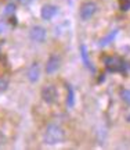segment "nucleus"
<instances>
[{
  "label": "nucleus",
  "instance_id": "7",
  "mask_svg": "<svg viewBox=\"0 0 130 150\" xmlns=\"http://www.w3.org/2000/svg\"><path fill=\"white\" fill-rule=\"evenodd\" d=\"M57 13H58V7H57V6H54V4H44L43 7H42V10H40V16H42L43 20L49 21V20H51Z\"/></svg>",
  "mask_w": 130,
  "mask_h": 150
},
{
  "label": "nucleus",
  "instance_id": "1",
  "mask_svg": "<svg viewBox=\"0 0 130 150\" xmlns=\"http://www.w3.org/2000/svg\"><path fill=\"white\" fill-rule=\"evenodd\" d=\"M65 139V131L61 128L60 125L57 124H49L46 127V131L43 134V142L46 145L50 146H55L64 142Z\"/></svg>",
  "mask_w": 130,
  "mask_h": 150
},
{
  "label": "nucleus",
  "instance_id": "13",
  "mask_svg": "<svg viewBox=\"0 0 130 150\" xmlns=\"http://www.w3.org/2000/svg\"><path fill=\"white\" fill-rule=\"evenodd\" d=\"M120 99L130 106V89H122L120 91Z\"/></svg>",
  "mask_w": 130,
  "mask_h": 150
},
{
  "label": "nucleus",
  "instance_id": "5",
  "mask_svg": "<svg viewBox=\"0 0 130 150\" xmlns=\"http://www.w3.org/2000/svg\"><path fill=\"white\" fill-rule=\"evenodd\" d=\"M46 36H47V32L42 25H33L29 31V38L35 43H43L46 40Z\"/></svg>",
  "mask_w": 130,
  "mask_h": 150
},
{
  "label": "nucleus",
  "instance_id": "11",
  "mask_svg": "<svg viewBox=\"0 0 130 150\" xmlns=\"http://www.w3.org/2000/svg\"><path fill=\"white\" fill-rule=\"evenodd\" d=\"M66 106L68 107H73L75 106V92L72 86H68V97H66Z\"/></svg>",
  "mask_w": 130,
  "mask_h": 150
},
{
  "label": "nucleus",
  "instance_id": "3",
  "mask_svg": "<svg viewBox=\"0 0 130 150\" xmlns=\"http://www.w3.org/2000/svg\"><path fill=\"white\" fill-rule=\"evenodd\" d=\"M96 13H97V4L94 1H86V3H83L80 6L79 16H80L82 21H89L94 17Z\"/></svg>",
  "mask_w": 130,
  "mask_h": 150
},
{
  "label": "nucleus",
  "instance_id": "9",
  "mask_svg": "<svg viewBox=\"0 0 130 150\" xmlns=\"http://www.w3.org/2000/svg\"><path fill=\"white\" fill-rule=\"evenodd\" d=\"M80 59H82V63L83 65L86 67L87 70H90L94 72V67L92 65V61H90V57H89V52H87V47L86 45H80Z\"/></svg>",
  "mask_w": 130,
  "mask_h": 150
},
{
  "label": "nucleus",
  "instance_id": "4",
  "mask_svg": "<svg viewBox=\"0 0 130 150\" xmlns=\"http://www.w3.org/2000/svg\"><path fill=\"white\" fill-rule=\"evenodd\" d=\"M105 64L111 72H123L126 70V63L119 57H107Z\"/></svg>",
  "mask_w": 130,
  "mask_h": 150
},
{
  "label": "nucleus",
  "instance_id": "12",
  "mask_svg": "<svg viewBox=\"0 0 130 150\" xmlns=\"http://www.w3.org/2000/svg\"><path fill=\"white\" fill-rule=\"evenodd\" d=\"M15 10H17V6L14 4V3H8V4L4 8V16L6 17H13L14 14H15Z\"/></svg>",
  "mask_w": 130,
  "mask_h": 150
},
{
  "label": "nucleus",
  "instance_id": "8",
  "mask_svg": "<svg viewBox=\"0 0 130 150\" xmlns=\"http://www.w3.org/2000/svg\"><path fill=\"white\" fill-rule=\"evenodd\" d=\"M28 79H29V82H38L39 78H40V65H39V63H32L31 64V67L28 68Z\"/></svg>",
  "mask_w": 130,
  "mask_h": 150
},
{
  "label": "nucleus",
  "instance_id": "15",
  "mask_svg": "<svg viewBox=\"0 0 130 150\" xmlns=\"http://www.w3.org/2000/svg\"><path fill=\"white\" fill-rule=\"evenodd\" d=\"M21 1V4H24V6H28V4H31L33 0H20Z\"/></svg>",
  "mask_w": 130,
  "mask_h": 150
},
{
  "label": "nucleus",
  "instance_id": "6",
  "mask_svg": "<svg viewBox=\"0 0 130 150\" xmlns=\"http://www.w3.org/2000/svg\"><path fill=\"white\" fill-rule=\"evenodd\" d=\"M61 67V57L58 54L53 53L47 59V63H46V72L47 74H54L57 71L60 70Z\"/></svg>",
  "mask_w": 130,
  "mask_h": 150
},
{
  "label": "nucleus",
  "instance_id": "2",
  "mask_svg": "<svg viewBox=\"0 0 130 150\" xmlns=\"http://www.w3.org/2000/svg\"><path fill=\"white\" fill-rule=\"evenodd\" d=\"M42 99L46 104H54L57 102V97H58V92H57V88L54 85H44L43 89H42Z\"/></svg>",
  "mask_w": 130,
  "mask_h": 150
},
{
  "label": "nucleus",
  "instance_id": "10",
  "mask_svg": "<svg viewBox=\"0 0 130 150\" xmlns=\"http://www.w3.org/2000/svg\"><path fill=\"white\" fill-rule=\"evenodd\" d=\"M116 35H118V29H114V31H111V32L107 35L105 38H103L101 40H100V46H107L108 43H111L112 40H114L115 38H116Z\"/></svg>",
  "mask_w": 130,
  "mask_h": 150
},
{
  "label": "nucleus",
  "instance_id": "14",
  "mask_svg": "<svg viewBox=\"0 0 130 150\" xmlns=\"http://www.w3.org/2000/svg\"><path fill=\"white\" fill-rule=\"evenodd\" d=\"M7 85H8L7 79H4V78H0V91H4L6 88H7Z\"/></svg>",
  "mask_w": 130,
  "mask_h": 150
}]
</instances>
